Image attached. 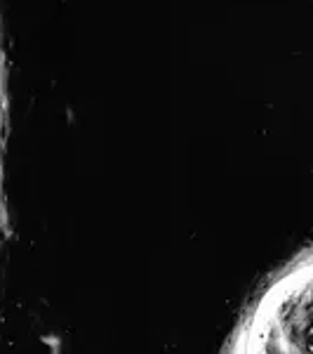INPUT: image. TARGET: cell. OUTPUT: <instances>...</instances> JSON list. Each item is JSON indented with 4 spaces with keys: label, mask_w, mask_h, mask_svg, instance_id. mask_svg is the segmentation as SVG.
Masks as SVG:
<instances>
[{
    "label": "cell",
    "mask_w": 313,
    "mask_h": 354,
    "mask_svg": "<svg viewBox=\"0 0 313 354\" xmlns=\"http://www.w3.org/2000/svg\"><path fill=\"white\" fill-rule=\"evenodd\" d=\"M229 354H313V245L273 272L233 328Z\"/></svg>",
    "instance_id": "6da1fadb"
}]
</instances>
